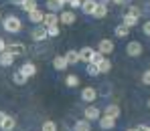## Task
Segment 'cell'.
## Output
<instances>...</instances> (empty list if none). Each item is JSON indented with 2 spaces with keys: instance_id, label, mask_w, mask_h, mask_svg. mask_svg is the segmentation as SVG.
<instances>
[{
  "instance_id": "1",
  "label": "cell",
  "mask_w": 150,
  "mask_h": 131,
  "mask_svg": "<svg viewBox=\"0 0 150 131\" xmlns=\"http://www.w3.org/2000/svg\"><path fill=\"white\" fill-rule=\"evenodd\" d=\"M2 26H4V30H6V32L16 34V32L23 28V22H21V18H16V16H6V18H4V22H2Z\"/></svg>"
},
{
  "instance_id": "2",
  "label": "cell",
  "mask_w": 150,
  "mask_h": 131,
  "mask_svg": "<svg viewBox=\"0 0 150 131\" xmlns=\"http://www.w3.org/2000/svg\"><path fill=\"white\" fill-rule=\"evenodd\" d=\"M142 51H144V47H142V43H140V40H130V43H128V47H126L128 56H140Z\"/></svg>"
},
{
  "instance_id": "3",
  "label": "cell",
  "mask_w": 150,
  "mask_h": 131,
  "mask_svg": "<svg viewBox=\"0 0 150 131\" xmlns=\"http://www.w3.org/2000/svg\"><path fill=\"white\" fill-rule=\"evenodd\" d=\"M83 115H85L87 121H98L101 117V111H100V107H96V105H87L85 111H83Z\"/></svg>"
},
{
  "instance_id": "4",
  "label": "cell",
  "mask_w": 150,
  "mask_h": 131,
  "mask_svg": "<svg viewBox=\"0 0 150 131\" xmlns=\"http://www.w3.org/2000/svg\"><path fill=\"white\" fill-rule=\"evenodd\" d=\"M81 99H83L85 103H93V101L98 99V91H96L93 87H83V89H81Z\"/></svg>"
},
{
  "instance_id": "5",
  "label": "cell",
  "mask_w": 150,
  "mask_h": 131,
  "mask_svg": "<svg viewBox=\"0 0 150 131\" xmlns=\"http://www.w3.org/2000/svg\"><path fill=\"white\" fill-rule=\"evenodd\" d=\"M30 36H33V40H37V43H41V40H45V38H49V34H47V26L39 24L37 28H33V32H30Z\"/></svg>"
},
{
  "instance_id": "6",
  "label": "cell",
  "mask_w": 150,
  "mask_h": 131,
  "mask_svg": "<svg viewBox=\"0 0 150 131\" xmlns=\"http://www.w3.org/2000/svg\"><path fill=\"white\" fill-rule=\"evenodd\" d=\"M98 51L101 54H110V52H114V40H110V38H101L100 45H98Z\"/></svg>"
},
{
  "instance_id": "7",
  "label": "cell",
  "mask_w": 150,
  "mask_h": 131,
  "mask_svg": "<svg viewBox=\"0 0 150 131\" xmlns=\"http://www.w3.org/2000/svg\"><path fill=\"white\" fill-rule=\"evenodd\" d=\"M6 51L10 52V54H14V56H18V54H23L26 51V47L23 43H12V45H6Z\"/></svg>"
},
{
  "instance_id": "8",
  "label": "cell",
  "mask_w": 150,
  "mask_h": 131,
  "mask_svg": "<svg viewBox=\"0 0 150 131\" xmlns=\"http://www.w3.org/2000/svg\"><path fill=\"white\" fill-rule=\"evenodd\" d=\"M59 22L61 24H73L75 22V14L71 10H61V14H59Z\"/></svg>"
},
{
  "instance_id": "9",
  "label": "cell",
  "mask_w": 150,
  "mask_h": 131,
  "mask_svg": "<svg viewBox=\"0 0 150 131\" xmlns=\"http://www.w3.org/2000/svg\"><path fill=\"white\" fill-rule=\"evenodd\" d=\"M114 125H116V119H114V117H110V115H101L100 117V127L101 129H114Z\"/></svg>"
},
{
  "instance_id": "10",
  "label": "cell",
  "mask_w": 150,
  "mask_h": 131,
  "mask_svg": "<svg viewBox=\"0 0 150 131\" xmlns=\"http://www.w3.org/2000/svg\"><path fill=\"white\" fill-rule=\"evenodd\" d=\"M93 49L91 47H83L81 51H79V59L83 61V63H91V59H93Z\"/></svg>"
},
{
  "instance_id": "11",
  "label": "cell",
  "mask_w": 150,
  "mask_h": 131,
  "mask_svg": "<svg viewBox=\"0 0 150 131\" xmlns=\"http://www.w3.org/2000/svg\"><path fill=\"white\" fill-rule=\"evenodd\" d=\"M43 18H45V12H41L39 8L33 10V12H28V20L35 22V24H43Z\"/></svg>"
},
{
  "instance_id": "12",
  "label": "cell",
  "mask_w": 150,
  "mask_h": 131,
  "mask_svg": "<svg viewBox=\"0 0 150 131\" xmlns=\"http://www.w3.org/2000/svg\"><path fill=\"white\" fill-rule=\"evenodd\" d=\"M18 71H21V73H23L26 79H28V77H35V75H37V67H35L33 63H26V65H23Z\"/></svg>"
},
{
  "instance_id": "13",
  "label": "cell",
  "mask_w": 150,
  "mask_h": 131,
  "mask_svg": "<svg viewBox=\"0 0 150 131\" xmlns=\"http://www.w3.org/2000/svg\"><path fill=\"white\" fill-rule=\"evenodd\" d=\"M96 6H98L96 0H81V10H83L85 14H93Z\"/></svg>"
},
{
  "instance_id": "14",
  "label": "cell",
  "mask_w": 150,
  "mask_h": 131,
  "mask_svg": "<svg viewBox=\"0 0 150 131\" xmlns=\"http://www.w3.org/2000/svg\"><path fill=\"white\" fill-rule=\"evenodd\" d=\"M14 59H16V56H14V54H10L8 51L0 52V65H2V67H10V65L14 63Z\"/></svg>"
},
{
  "instance_id": "15",
  "label": "cell",
  "mask_w": 150,
  "mask_h": 131,
  "mask_svg": "<svg viewBox=\"0 0 150 131\" xmlns=\"http://www.w3.org/2000/svg\"><path fill=\"white\" fill-rule=\"evenodd\" d=\"M65 61H67V65H77V63H81L79 51H67L65 52Z\"/></svg>"
},
{
  "instance_id": "16",
  "label": "cell",
  "mask_w": 150,
  "mask_h": 131,
  "mask_svg": "<svg viewBox=\"0 0 150 131\" xmlns=\"http://www.w3.org/2000/svg\"><path fill=\"white\" fill-rule=\"evenodd\" d=\"M63 6H65V4H63L61 0H47V8H49V12H55V14H57V12L63 10Z\"/></svg>"
},
{
  "instance_id": "17",
  "label": "cell",
  "mask_w": 150,
  "mask_h": 131,
  "mask_svg": "<svg viewBox=\"0 0 150 131\" xmlns=\"http://www.w3.org/2000/svg\"><path fill=\"white\" fill-rule=\"evenodd\" d=\"M53 24H59V16L55 12H47L43 18V26H53Z\"/></svg>"
},
{
  "instance_id": "18",
  "label": "cell",
  "mask_w": 150,
  "mask_h": 131,
  "mask_svg": "<svg viewBox=\"0 0 150 131\" xmlns=\"http://www.w3.org/2000/svg\"><path fill=\"white\" fill-rule=\"evenodd\" d=\"M93 16H96V18H105V16H108V6H105L103 2H98V6H96V10H93Z\"/></svg>"
},
{
  "instance_id": "19",
  "label": "cell",
  "mask_w": 150,
  "mask_h": 131,
  "mask_svg": "<svg viewBox=\"0 0 150 131\" xmlns=\"http://www.w3.org/2000/svg\"><path fill=\"white\" fill-rule=\"evenodd\" d=\"M73 131H91V125L87 119H79V121H75Z\"/></svg>"
},
{
  "instance_id": "20",
  "label": "cell",
  "mask_w": 150,
  "mask_h": 131,
  "mask_svg": "<svg viewBox=\"0 0 150 131\" xmlns=\"http://www.w3.org/2000/svg\"><path fill=\"white\" fill-rule=\"evenodd\" d=\"M14 125H16V121H14V117H10V115H6V119L2 121V125H0V129H2V131H12V129H14Z\"/></svg>"
},
{
  "instance_id": "21",
  "label": "cell",
  "mask_w": 150,
  "mask_h": 131,
  "mask_svg": "<svg viewBox=\"0 0 150 131\" xmlns=\"http://www.w3.org/2000/svg\"><path fill=\"white\" fill-rule=\"evenodd\" d=\"M18 4H21V8H23L25 12H33V10H37V0H21Z\"/></svg>"
},
{
  "instance_id": "22",
  "label": "cell",
  "mask_w": 150,
  "mask_h": 131,
  "mask_svg": "<svg viewBox=\"0 0 150 131\" xmlns=\"http://www.w3.org/2000/svg\"><path fill=\"white\" fill-rule=\"evenodd\" d=\"M53 67L57 69V71H65L69 65H67V61H65V56H55L53 59Z\"/></svg>"
},
{
  "instance_id": "23",
  "label": "cell",
  "mask_w": 150,
  "mask_h": 131,
  "mask_svg": "<svg viewBox=\"0 0 150 131\" xmlns=\"http://www.w3.org/2000/svg\"><path fill=\"white\" fill-rule=\"evenodd\" d=\"M105 115L118 119V117H120V107H118V105H108V107H105Z\"/></svg>"
},
{
  "instance_id": "24",
  "label": "cell",
  "mask_w": 150,
  "mask_h": 131,
  "mask_svg": "<svg viewBox=\"0 0 150 131\" xmlns=\"http://www.w3.org/2000/svg\"><path fill=\"white\" fill-rule=\"evenodd\" d=\"M98 69H100V73H110L112 71V61L110 59H103L100 65H98Z\"/></svg>"
},
{
  "instance_id": "25",
  "label": "cell",
  "mask_w": 150,
  "mask_h": 131,
  "mask_svg": "<svg viewBox=\"0 0 150 131\" xmlns=\"http://www.w3.org/2000/svg\"><path fill=\"white\" fill-rule=\"evenodd\" d=\"M65 85H67L69 89H75V87L79 85V77H77V75H67V79H65Z\"/></svg>"
},
{
  "instance_id": "26",
  "label": "cell",
  "mask_w": 150,
  "mask_h": 131,
  "mask_svg": "<svg viewBox=\"0 0 150 131\" xmlns=\"http://www.w3.org/2000/svg\"><path fill=\"white\" fill-rule=\"evenodd\" d=\"M128 34H130V28H128V26H124V24L116 26V36H118V38H126Z\"/></svg>"
},
{
  "instance_id": "27",
  "label": "cell",
  "mask_w": 150,
  "mask_h": 131,
  "mask_svg": "<svg viewBox=\"0 0 150 131\" xmlns=\"http://www.w3.org/2000/svg\"><path fill=\"white\" fill-rule=\"evenodd\" d=\"M138 24V18H134V16H130V14H124V26L128 28H132V26Z\"/></svg>"
},
{
  "instance_id": "28",
  "label": "cell",
  "mask_w": 150,
  "mask_h": 131,
  "mask_svg": "<svg viewBox=\"0 0 150 131\" xmlns=\"http://www.w3.org/2000/svg\"><path fill=\"white\" fill-rule=\"evenodd\" d=\"M126 14H130V16H134V18H140V16H142V10H140L138 6H130Z\"/></svg>"
},
{
  "instance_id": "29",
  "label": "cell",
  "mask_w": 150,
  "mask_h": 131,
  "mask_svg": "<svg viewBox=\"0 0 150 131\" xmlns=\"http://www.w3.org/2000/svg\"><path fill=\"white\" fill-rule=\"evenodd\" d=\"M41 131H57V123H55V121H45L43 127H41Z\"/></svg>"
},
{
  "instance_id": "30",
  "label": "cell",
  "mask_w": 150,
  "mask_h": 131,
  "mask_svg": "<svg viewBox=\"0 0 150 131\" xmlns=\"http://www.w3.org/2000/svg\"><path fill=\"white\" fill-rule=\"evenodd\" d=\"M87 75H89V77H98V75H100V69H98L96 65L87 63Z\"/></svg>"
},
{
  "instance_id": "31",
  "label": "cell",
  "mask_w": 150,
  "mask_h": 131,
  "mask_svg": "<svg viewBox=\"0 0 150 131\" xmlns=\"http://www.w3.org/2000/svg\"><path fill=\"white\" fill-rule=\"evenodd\" d=\"M12 79H14V83H16V85H25V83H26V77L23 75V73H21V71H16Z\"/></svg>"
},
{
  "instance_id": "32",
  "label": "cell",
  "mask_w": 150,
  "mask_h": 131,
  "mask_svg": "<svg viewBox=\"0 0 150 131\" xmlns=\"http://www.w3.org/2000/svg\"><path fill=\"white\" fill-rule=\"evenodd\" d=\"M101 61H103V54H101L100 51H96V52H93V59H91V65H96V67H98Z\"/></svg>"
},
{
  "instance_id": "33",
  "label": "cell",
  "mask_w": 150,
  "mask_h": 131,
  "mask_svg": "<svg viewBox=\"0 0 150 131\" xmlns=\"http://www.w3.org/2000/svg\"><path fill=\"white\" fill-rule=\"evenodd\" d=\"M47 34H49V36H57V34H59V24L47 26Z\"/></svg>"
},
{
  "instance_id": "34",
  "label": "cell",
  "mask_w": 150,
  "mask_h": 131,
  "mask_svg": "<svg viewBox=\"0 0 150 131\" xmlns=\"http://www.w3.org/2000/svg\"><path fill=\"white\" fill-rule=\"evenodd\" d=\"M69 6L71 8H81V0H69Z\"/></svg>"
},
{
  "instance_id": "35",
  "label": "cell",
  "mask_w": 150,
  "mask_h": 131,
  "mask_svg": "<svg viewBox=\"0 0 150 131\" xmlns=\"http://www.w3.org/2000/svg\"><path fill=\"white\" fill-rule=\"evenodd\" d=\"M142 83H146V85H150V71H146V73L142 75Z\"/></svg>"
},
{
  "instance_id": "36",
  "label": "cell",
  "mask_w": 150,
  "mask_h": 131,
  "mask_svg": "<svg viewBox=\"0 0 150 131\" xmlns=\"http://www.w3.org/2000/svg\"><path fill=\"white\" fill-rule=\"evenodd\" d=\"M142 32H144L146 36H150V20H148V22H146L144 26H142Z\"/></svg>"
},
{
  "instance_id": "37",
  "label": "cell",
  "mask_w": 150,
  "mask_h": 131,
  "mask_svg": "<svg viewBox=\"0 0 150 131\" xmlns=\"http://www.w3.org/2000/svg\"><path fill=\"white\" fill-rule=\"evenodd\" d=\"M4 51H6V43L0 38V52H4Z\"/></svg>"
},
{
  "instance_id": "38",
  "label": "cell",
  "mask_w": 150,
  "mask_h": 131,
  "mask_svg": "<svg viewBox=\"0 0 150 131\" xmlns=\"http://www.w3.org/2000/svg\"><path fill=\"white\" fill-rule=\"evenodd\" d=\"M138 131H150V125H140Z\"/></svg>"
},
{
  "instance_id": "39",
  "label": "cell",
  "mask_w": 150,
  "mask_h": 131,
  "mask_svg": "<svg viewBox=\"0 0 150 131\" xmlns=\"http://www.w3.org/2000/svg\"><path fill=\"white\" fill-rule=\"evenodd\" d=\"M4 119H6V113H4V111H0V125H2V121H4Z\"/></svg>"
},
{
  "instance_id": "40",
  "label": "cell",
  "mask_w": 150,
  "mask_h": 131,
  "mask_svg": "<svg viewBox=\"0 0 150 131\" xmlns=\"http://www.w3.org/2000/svg\"><path fill=\"white\" fill-rule=\"evenodd\" d=\"M116 4H126V2H130V0H114Z\"/></svg>"
},
{
  "instance_id": "41",
  "label": "cell",
  "mask_w": 150,
  "mask_h": 131,
  "mask_svg": "<svg viewBox=\"0 0 150 131\" xmlns=\"http://www.w3.org/2000/svg\"><path fill=\"white\" fill-rule=\"evenodd\" d=\"M61 2H63V4H69V0H61Z\"/></svg>"
},
{
  "instance_id": "42",
  "label": "cell",
  "mask_w": 150,
  "mask_h": 131,
  "mask_svg": "<svg viewBox=\"0 0 150 131\" xmlns=\"http://www.w3.org/2000/svg\"><path fill=\"white\" fill-rule=\"evenodd\" d=\"M128 131H138V129H128Z\"/></svg>"
},
{
  "instance_id": "43",
  "label": "cell",
  "mask_w": 150,
  "mask_h": 131,
  "mask_svg": "<svg viewBox=\"0 0 150 131\" xmlns=\"http://www.w3.org/2000/svg\"><path fill=\"white\" fill-rule=\"evenodd\" d=\"M148 109H150V99H148Z\"/></svg>"
},
{
  "instance_id": "44",
  "label": "cell",
  "mask_w": 150,
  "mask_h": 131,
  "mask_svg": "<svg viewBox=\"0 0 150 131\" xmlns=\"http://www.w3.org/2000/svg\"><path fill=\"white\" fill-rule=\"evenodd\" d=\"M105 2H114V0H105Z\"/></svg>"
},
{
  "instance_id": "45",
  "label": "cell",
  "mask_w": 150,
  "mask_h": 131,
  "mask_svg": "<svg viewBox=\"0 0 150 131\" xmlns=\"http://www.w3.org/2000/svg\"><path fill=\"white\" fill-rule=\"evenodd\" d=\"M148 71H150V69H148Z\"/></svg>"
}]
</instances>
